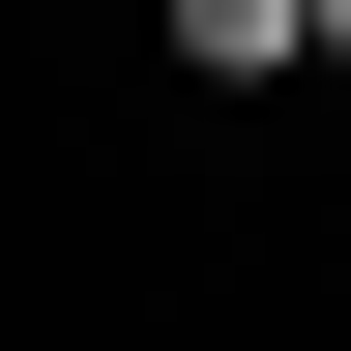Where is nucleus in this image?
Returning a JSON list of instances; mask_svg holds the SVG:
<instances>
[{
	"mask_svg": "<svg viewBox=\"0 0 351 351\" xmlns=\"http://www.w3.org/2000/svg\"><path fill=\"white\" fill-rule=\"evenodd\" d=\"M147 29H176L205 88H293V59H322V0H147Z\"/></svg>",
	"mask_w": 351,
	"mask_h": 351,
	"instance_id": "f257e3e1",
	"label": "nucleus"
},
{
	"mask_svg": "<svg viewBox=\"0 0 351 351\" xmlns=\"http://www.w3.org/2000/svg\"><path fill=\"white\" fill-rule=\"evenodd\" d=\"M322 59H351V0H322Z\"/></svg>",
	"mask_w": 351,
	"mask_h": 351,
	"instance_id": "f03ea898",
	"label": "nucleus"
}]
</instances>
